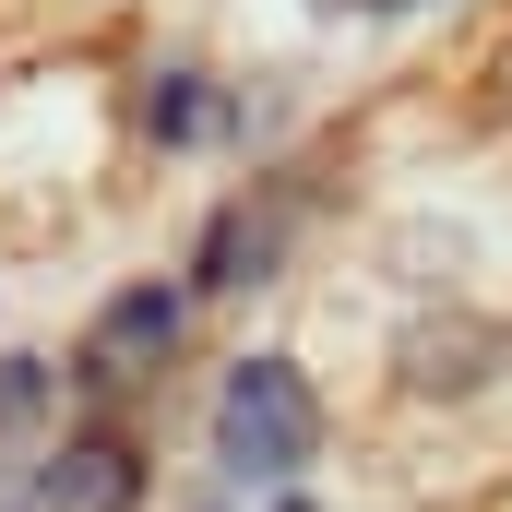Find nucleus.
I'll return each mask as SVG.
<instances>
[{
  "mask_svg": "<svg viewBox=\"0 0 512 512\" xmlns=\"http://www.w3.org/2000/svg\"><path fill=\"white\" fill-rule=\"evenodd\" d=\"M358 12H405V0H358Z\"/></svg>",
  "mask_w": 512,
  "mask_h": 512,
  "instance_id": "nucleus-8",
  "label": "nucleus"
},
{
  "mask_svg": "<svg viewBox=\"0 0 512 512\" xmlns=\"http://www.w3.org/2000/svg\"><path fill=\"white\" fill-rule=\"evenodd\" d=\"M310 453H322V405H310V382H298L286 358H239L227 393H215V465L286 489Z\"/></svg>",
  "mask_w": 512,
  "mask_h": 512,
  "instance_id": "nucleus-1",
  "label": "nucleus"
},
{
  "mask_svg": "<svg viewBox=\"0 0 512 512\" xmlns=\"http://www.w3.org/2000/svg\"><path fill=\"white\" fill-rule=\"evenodd\" d=\"M167 346H179V298H167V286H131V298L96 310V334L72 346V382L84 393H131V382H155Z\"/></svg>",
  "mask_w": 512,
  "mask_h": 512,
  "instance_id": "nucleus-2",
  "label": "nucleus"
},
{
  "mask_svg": "<svg viewBox=\"0 0 512 512\" xmlns=\"http://www.w3.org/2000/svg\"><path fill=\"white\" fill-rule=\"evenodd\" d=\"M36 405H48V370H36V358H12V370H0V441H12Z\"/></svg>",
  "mask_w": 512,
  "mask_h": 512,
  "instance_id": "nucleus-6",
  "label": "nucleus"
},
{
  "mask_svg": "<svg viewBox=\"0 0 512 512\" xmlns=\"http://www.w3.org/2000/svg\"><path fill=\"white\" fill-rule=\"evenodd\" d=\"M501 108H512V48H501Z\"/></svg>",
  "mask_w": 512,
  "mask_h": 512,
  "instance_id": "nucleus-7",
  "label": "nucleus"
},
{
  "mask_svg": "<svg viewBox=\"0 0 512 512\" xmlns=\"http://www.w3.org/2000/svg\"><path fill=\"white\" fill-rule=\"evenodd\" d=\"M143 131H155V143H191V131H203V72H155Z\"/></svg>",
  "mask_w": 512,
  "mask_h": 512,
  "instance_id": "nucleus-5",
  "label": "nucleus"
},
{
  "mask_svg": "<svg viewBox=\"0 0 512 512\" xmlns=\"http://www.w3.org/2000/svg\"><path fill=\"white\" fill-rule=\"evenodd\" d=\"M131 501H143V453H131L120 429L60 441V453H48V477L24 489V512H131Z\"/></svg>",
  "mask_w": 512,
  "mask_h": 512,
  "instance_id": "nucleus-3",
  "label": "nucleus"
},
{
  "mask_svg": "<svg viewBox=\"0 0 512 512\" xmlns=\"http://www.w3.org/2000/svg\"><path fill=\"white\" fill-rule=\"evenodd\" d=\"M262 262H274V215L227 203V215H215V239H203V286H251Z\"/></svg>",
  "mask_w": 512,
  "mask_h": 512,
  "instance_id": "nucleus-4",
  "label": "nucleus"
}]
</instances>
